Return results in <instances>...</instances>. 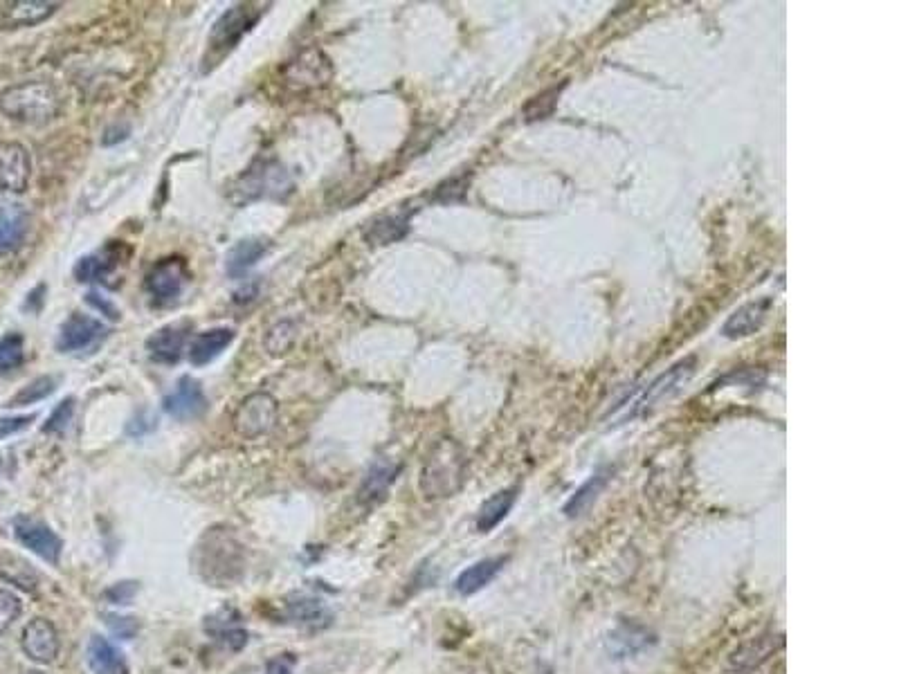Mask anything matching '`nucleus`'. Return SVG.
<instances>
[{"mask_svg":"<svg viewBox=\"0 0 899 674\" xmlns=\"http://www.w3.org/2000/svg\"><path fill=\"white\" fill-rule=\"evenodd\" d=\"M61 111V97L48 81H21L0 93V113L21 124H48Z\"/></svg>","mask_w":899,"mask_h":674,"instance_id":"obj_1","label":"nucleus"},{"mask_svg":"<svg viewBox=\"0 0 899 674\" xmlns=\"http://www.w3.org/2000/svg\"><path fill=\"white\" fill-rule=\"evenodd\" d=\"M466 459L452 439L439 441L430 450L421 472V490L428 499L452 497L463 484Z\"/></svg>","mask_w":899,"mask_h":674,"instance_id":"obj_2","label":"nucleus"},{"mask_svg":"<svg viewBox=\"0 0 899 674\" xmlns=\"http://www.w3.org/2000/svg\"><path fill=\"white\" fill-rule=\"evenodd\" d=\"M333 79V66L329 57L317 48H306L290 59L284 68V84L293 93H311L329 86Z\"/></svg>","mask_w":899,"mask_h":674,"instance_id":"obj_3","label":"nucleus"},{"mask_svg":"<svg viewBox=\"0 0 899 674\" xmlns=\"http://www.w3.org/2000/svg\"><path fill=\"white\" fill-rule=\"evenodd\" d=\"M290 187H293V182H290L286 169L279 162H257L236 182L234 191L241 196L236 203H250V200L257 198H281L288 194Z\"/></svg>","mask_w":899,"mask_h":674,"instance_id":"obj_4","label":"nucleus"},{"mask_svg":"<svg viewBox=\"0 0 899 674\" xmlns=\"http://www.w3.org/2000/svg\"><path fill=\"white\" fill-rule=\"evenodd\" d=\"M189 279H192V275H189L185 259L169 257L158 261L149 270L147 279H144V290H147L156 306H169L183 295Z\"/></svg>","mask_w":899,"mask_h":674,"instance_id":"obj_5","label":"nucleus"},{"mask_svg":"<svg viewBox=\"0 0 899 674\" xmlns=\"http://www.w3.org/2000/svg\"><path fill=\"white\" fill-rule=\"evenodd\" d=\"M277 400L266 391H257L243 400L236 407L232 425L234 432L243 436V439H259V436L268 434L277 423Z\"/></svg>","mask_w":899,"mask_h":674,"instance_id":"obj_6","label":"nucleus"},{"mask_svg":"<svg viewBox=\"0 0 899 674\" xmlns=\"http://www.w3.org/2000/svg\"><path fill=\"white\" fill-rule=\"evenodd\" d=\"M261 9L252 5H234L214 23L210 34V50L216 59H221L225 52H230L234 45H239L243 34L250 32V27L259 21Z\"/></svg>","mask_w":899,"mask_h":674,"instance_id":"obj_7","label":"nucleus"},{"mask_svg":"<svg viewBox=\"0 0 899 674\" xmlns=\"http://www.w3.org/2000/svg\"><path fill=\"white\" fill-rule=\"evenodd\" d=\"M693 369H695V358H688L684 362L675 364V367L668 369L666 373H661V376L655 382H650L648 389L643 391L637 400H634L632 412L628 414V418H634L639 414H648L650 409H655L659 403H664L666 398L675 396L681 389V385H686V380L693 376Z\"/></svg>","mask_w":899,"mask_h":674,"instance_id":"obj_8","label":"nucleus"},{"mask_svg":"<svg viewBox=\"0 0 899 674\" xmlns=\"http://www.w3.org/2000/svg\"><path fill=\"white\" fill-rule=\"evenodd\" d=\"M14 535H16V540L25 546V549H30L32 553L39 555L41 560L50 562V564L59 562L63 542L48 524H43L34 517L18 515L14 519Z\"/></svg>","mask_w":899,"mask_h":674,"instance_id":"obj_9","label":"nucleus"},{"mask_svg":"<svg viewBox=\"0 0 899 674\" xmlns=\"http://www.w3.org/2000/svg\"><path fill=\"white\" fill-rule=\"evenodd\" d=\"M32 160L30 153L18 142H0V191L23 194L30 185Z\"/></svg>","mask_w":899,"mask_h":674,"instance_id":"obj_10","label":"nucleus"},{"mask_svg":"<svg viewBox=\"0 0 899 674\" xmlns=\"http://www.w3.org/2000/svg\"><path fill=\"white\" fill-rule=\"evenodd\" d=\"M162 407L176 421H194V418H201L205 414L207 396L201 382L192 376H183L178 380L174 391L162 400Z\"/></svg>","mask_w":899,"mask_h":674,"instance_id":"obj_11","label":"nucleus"},{"mask_svg":"<svg viewBox=\"0 0 899 674\" xmlns=\"http://www.w3.org/2000/svg\"><path fill=\"white\" fill-rule=\"evenodd\" d=\"M23 652L36 663H52L59 657L61 641L59 632L48 618H34L23 630Z\"/></svg>","mask_w":899,"mask_h":674,"instance_id":"obj_12","label":"nucleus"},{"mask_svg":"<svg viewBox=\"0 0 899 674\" xmlns=\"http://www.w3.org/2000/svg\"><path fill=\"white\" fill-rule=\"evenodd\" d=\"M106 335V326L88 315H70L68 322L61 326L57 349L61 353H72L93 346L97 340H102Z\"/></svg>","mask_w":899,"mask_h":674,"instance_id":"obj_13","label":"nucleus"},{"mask_svg":"<svg viewBox=\"0 0 899 674\" xmlns=\"http://www.w3.org/2000/svg\"><path fill=\"white\" fill-rule=\"evenodd\" d=\"M124 245L122 243H108L104 250H97L88 257L79 259L75 266V279L81 281V284H93V281H102L108 275L120 268V263L124 259Z\"/></svg>","mask_w":899,"mask_h":674,"instance_id":"obj_14","label":"nucleus"},{"mask_svg":"<svg viewBox=\"0 0 899 674\" xmlns=\"http://www.w3.org/2000/svg\"><path fill=\"white\" fill-rule=\"evenodd\" d=\"M187 333H189V322L162 326L160 331L153 333L147 340L149 358L160 364H176L180 358H183Z\"/></svg>","mask_w":899,"mask_h":674,"instance_id":"obj_15","label":"nucleus"},{"mask_svg":"<svg viewBox=\"0 0 899 674\" xmlns=\"http://www.w3.org/2000/svg\"><path fill=\"white\" fill-rule=\"evenodd\" d=\"M59 9V3H48V0H16L7 3L3 9V23L7 27H30L39 25L45 18H50Z\"/></svg>","mask_w":899,"mask_h":674,"instance_id":"obj_16","label":"nucleus"},{"mask_svg":"<svg viewBox=\"0 0 899 674\" xmlns=\"http://www.w3.org/2000/svg\"><path fill=\"white\" fill-rule=\"evenodd\" d=\"M234 337L236 333L232 329H212L198 333L192 340V346H189V362L194 367H205V364L219 358L227 346L234 342Z\"/></svg>","mask_w":899,"mask_h":674,"instance_id":"obj_17","label":"nucleus"},{"mask_svg":"<svg viewBox=\"0 0 899 674\" xmlns=\"http://www.w3.org/2000/svg\"><path fill=\"white\" fill-rule=\"evenodd\" d=\"M270 243L266 239H243L227 252L225 272L230 279H241L257 266V261L268 252Z\"/></svg>","mask_w":899,"mask_h":674,"instance_id":"obj_18","label":"nucleus"},{"mask_svg":"<svg viewBox=\"0 0 899 674\" xmlns=\"http://www.w3.org/2000/svg\"><path fill=\"white\" fill-rule=\"evenodd\" d=\"M769 306H771V299H760V302H751L747 306L738 308V311H735L722 326V335L731 337V340H738V337H747L751 333H756L762 326V322H765Z\"/></svg>","mask_w":899,"mask_h":674,"instance_id":"obj_19","label":"nucleus"},{"mask_svg":"<svg viewBox=\"0 0 899 674\" xmlns=\"http://www.w3.org/2000/svg\"><path fill=\"white\" fill-rule=\"evenodd\" d=\"M88 666L95 674H129V666H126L124 654L115 648V645L102 639V636H93L86 650Z\"/></svg>","mask_w":899,"mask_h":674,"instance_id":"obj_20","label":"nucleus"},{"mask_svg":"<svg viewBox=\"0 0 899 674\" xmlns=\"http://www.w3.org/2000/svg\"><path fill=\"white\" fill-rule=\"evenodd\" d=\"M506 558H486L479 560L468 567L466 571L459 573V578L454 580V589L459 591L461 596H472L477 594L479 589H484L486 585H490L497 578V573L504 569Z\"/></svg>","mask_w":899,"mask_h":674,"instance_id":"obj_21","label":"nucleus"},{"mask_svg":"<svg viewBox=\"0 0 899 674\" xmlns=\"http://www.w3.org/2000/svg\"><path fill=\"white\" fill-rule=\"evenodd\" d=\"M30 218L18 205L0 207V254L16 252L27 234Z\"/></svg>","mask_w":899,"mask_h":674,"instance_id":"obj_22","label":"nucleus"},{"mask_svg":"<svg viewBox=\"0 0 899 674\" xmlns=\"http://www.w3.org/2000/svg\"><path fill=\"white\" fill-rule=\"evenodd\" d=\"M396 475H398V466H394L392 461H385V459L376 461L374 466L369 468L367 477H365V481H362V486L358 490V502L360 504L380 502V499L385 497L387 488L392 486Z\"/></svg>","mask_w":899,"mask_h":674,"instance_id":"obj_23","label":"nucleus"},{"mask_svg":"<svg viewBox=\"0 0 899 674\" xmlns=\"http://www.w3.org/2000/svg\"><path fill=\"white\" fill-rule=\"evenodd\" d=\"M517 499V488H506L499 490L490 499H486L481 504L479 513H477V531L479 533H490L493 528L502 522V519L511 513V508Z\"/></svg>","mask_w":899,"mask_h":674,"instance_id":"obj_24","label":"nucleus"},{"mask_svg":"<svg viewBox=\"0 0 899 674\" xmlns=\"http://www.w3.org/2000/svg\"><path fill=\"white\" fill-rule=\"evenodd\" d=\"M0 578L25 591H34L39 585V573L32 569V564L7 551H0Z\"/></svg>","mask_w":899,"mask_h":674,"instance_id":"obj_25","label":"nucleus"},{"mask_svg":"<svg viewBox=\"0 0 899 674\" xmlns=\"http://www.w3.org/2000/svg\"><path fill=\"white\" fill-rule=\"evenodd\" d=\"M610 475H612V470H610V468H603V470H598L596 475L589 477L587 484H585V486H580V488L576 490V495L571 497L569 502H567V506H565L567 517H578V515H583L585 510L596 502V497L601 495V490L605 488V484H607V479H610Z\"/></svg>","mask_w":899,"mask_h":674,"instance_id":"obj_26","label":"nucleus"},{"mask_svg":"<svg viewBox=\"0 0 899 674\" xmlns=\"http://www.w3.org/2000/svg\"><path fill=\"white\" fill-rule=\"evenodd\" d=\"M407 223H410V216L407 214H394V216H383L378 221L371 223V227L367 230V241L376 243V245H387L394 243L398 239H403L407 232Z\"/></svg>","mask_w":899,"mask_h":674,"instance_id":"obj_27","label":"nucleus"},{"mask_svg":"<svg viewBox=\"0 0 899 674\" xmlns=\"http://www.w3.org/2000/svg\"><path fill=\"white\" fill-rule=\"evenodd\" d=\"M54 389H57V378H54V376H41V378L32 380L30 385H25L21 391H18V394H14L12 398H9L7 407H23V405L39 403V400L54 394Z\"/></svg>","mask_w":899,"mask_h":674,"instance_id":"obj_28","label":"nucleus"},{"mask_svg":"<svg viewBox=\"0 0 899 674\" xmlns=\"http://www.w3.org/2000/svg\"><path fill=\"white\" fill-rule=\"evenodd\" d=\"M25 358V342L21 333H9L0 340V373L18 369Z\"/></svg>","mask_w":899,"mask_h":674,"instance_id":"obj_29","label":"nucleus"},{"mask_svg":"<svg viewBox=\"0 0 899 674\" xmlns=\"http://www.w3.org/2000/svg\"><path fill=\"white\" fill-rule=\"evenodd\" d=\"M295 337H297V326H295V322H279L277 326H272V329L268 331V335H266V349L272 353V355H281V353H286L290 346H293V342H295Z\"/></svg>","mask_w":899,"mask_h":674,"instance_id":"obj_30","label":"nucleus"},{"mask_svg":"<svg viewBox=\"0 0 899 674\" xmlns=\"http://www.w3.org/2000/svg\"><path fill=\"white\" fill-rule=\"evenodd\" d=\"M324 616L326 612L322 600L299 598L295 603H288V618L295 623H317Z\"/></svg>","mask_w":899,"mask_h":674,"instance_id":"obj_31","label":"nucleus"},{"mask_svg":"<svg viewBox=\"0 0 899 674\" xmlns=\"http://www.w3.org/2000/svg\"><path fill=\"white\" fill-rule=\"evenodd\" d=\"M23 612L21 600L7 589H0V634H5Z\"/></svg>","mask_w":899,"mask_h":674,"instance_id":"obj_32","label":"nucleus"},{"mask_svg":"<svg viewBox=\"0 0 899 674\" xmlns=\"http://www.w3.org/2000/svg\"><path fill=\"white\" fill-rule=\"evenodd\" d=\"M72 414H75V398H66V400H63V403H59V407L54 409V412L50 414L48 423L43 425V432H45V434H61V432H66L68 423L72 421Z\"/></svg>","mask_w":899,"mask_h":674,"instance_id":"obj_33","label":"nucleus"},{"mask_svg":"<svg viewBox=\"0 0 899 674\" xmlns=\"http://www.w3.org/2000/svg\"><path fill=\"white\" fill-rule=\"evenodd\" d=\"M106 618V625H108V630H111L115 636H120L122 641H131L135 634H138V630H140V625H138V621H135V618H131V616H117V614H106L104 616Z\"/></svg>","mask_w":899,"mask_h":674,"instance_id":"obj_34","label":"nucleus"},{"mask_svg":"<svg viewBox=\"0 0 899 674\" xmlns=\"http://www.w3.org/2000/svg\"><path fill=\"white\" fill-rule=\"evenodd\" d=\"M36 421V414H27V416H12V418H0V439H7L16 432L25 430L30 427V423Z\"/></svg>","mask_w":899,"mask_h":674,"instance_id":"obj_35","label":"nucleus"},{"mask_svg":"<svg viewBox=\"0 0 899 674\" xmlns=\"http://www.w3.org/2000/svg\"><path fill=\"white\" fill-rule=\"evenodd\" d=\"M86 302H88L90 306H93L95 311H99L102 315H106L108 320H120V311H117L115 304L108 302L106 297L97 295V293H88V295H86Z\"/></svg>","mask_w":899,"mask_h":674,"instance_id":"obj_36","label":"nucleus"},{"mask_svg":"<svg viewBox=\"0 0 899 674\" xmlns=\"http://www.w3.org/2000/svg\"><path fill=\"white\" fill-rule=\"evenodd\" d=\"M133 594H135V585H133V582H122V585H115V587L108 589V591H106V598H111L113 603L129 605V600L133 598Z\"/></svg>","mask_w":899,"mask_h":674,"instance_id":"obj_37","label":"nucleus"},{"mask_svg":"<svg viewBox=\"0 0 899 674\" xmlns=\"http://www.w3.org/2000/svg\"><path fill=\"white\" fill-rule=\"evenodd\" d=\"M295 666V659L290 654H284V657H275L268 661L266 666V674H290Z\"/></svg>","mask_w":899,"mask_h":674,"instance_id":"obj_38","label":"nucleus"},{"mask_svg":"<svg viewBox=\"0 0 899 674\" xmlns=\"http://www.w3.org/2000/svg\"><path fill=\"white\" fill-rule=\"evenodd\" d=\"M23 674H43V672H39V670H30V672H23Z\"/></svg>","mask_w":899,"mask_h":674,"instance_id":"obj_39","label":"nucleus"}]
</instances>
